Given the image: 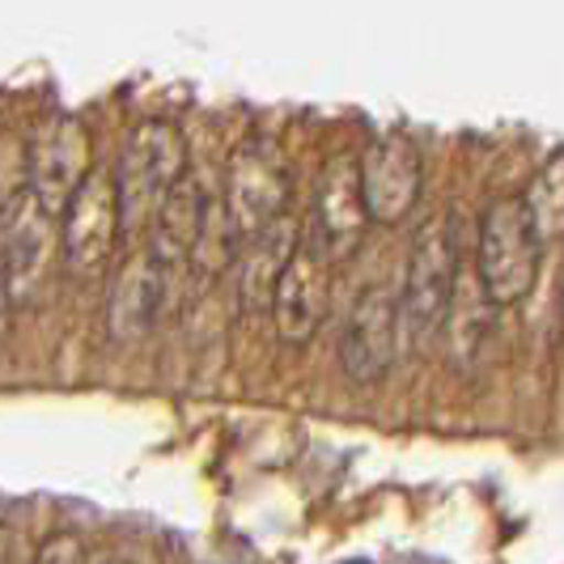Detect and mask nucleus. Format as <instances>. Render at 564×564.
Segmentation results:
<instances>
[{
	"instance_id": "nucleus-18",
	"label": "nucleus",
	"mask_w": 564,
	"mask_h": 564,
	"mask_svg": "<svg viewBox=\"0 0 564 564\" xmlns=\"http://www.w3.org/2000/svg\"><path fill=\"white\" fill-rule=\"evenodd\" d=\"M102 564H162L153 552H144V547H119V552H111Z\"/></svg>"
},
{
	"instance_id": "nucleus-19",
	"label": "nucleus",
	"mask_w": 564,
	"mask_h": 564,
	"mask_svg": "<svg viewBox=\"0 0 564 564\" xmlns=\"http://www.w3.org/2000/svg\"><path fill=\"white\" fill-rule=\"evenodd\" d=\"M13 556V539H9V527H0V564H9Z\"/></svg>"
},
{
	"instance_id": "nucleus-16",
	"label": "nucleus",
	"mask_w": 564,
	"mask_h": 564,
	"mask_svg": "<svg viewBox=\"0 0 564 564\" xmlns=\"http://www.w3.org/2000/svg\"><path fill=\"white\" fill-rule=\"evenodd\" d=\"M34 564H85V543L73 531H56L34 552Z\"/></svg>"
},
{
	"instance_id": "nucleus-11",
	"label": "nucleus",
	"mask_w": 564,
	"mask_h": 564,
	"mask_svg": "<svg viewBox=\"0 0 564 564\" xmlns=\"http://www.w3.org/2000/svg\"><path fill=\"white\" fill-rule=\"evenodd\" d=\"M170 281L174 276H166L149 251L132 254L119 268V276L111 284V302H107V327L119 344H137L153 332L158 314L166 311L170 302Z\"/></svg>"
},
{
	"instance_id": "nucleus-3",
	"label": "nucleus",
	"mask_w": 564,
	"mask_h": 564,
	"mask_svg": "<svg viewBox=\"0 0 564 564\" xmlns=\"http://www.w3.org/2000/svg\"><path fill=\"white\" fill-rule=\"evenodd\" d=\"M458 293V251H454V229L446 217L424 221L412 238L408 272L399 289V318L412 339H429L454 306Z\"/></svg>"
},
{
	"instance_id": "nucleus-8",
	"label": "nucleus",
	"mask_w": 564,
	"mask_h": 564,
	"mask_svg": "<svg viewBox=\"0 0 564 564\" xmlns=\"http://www.w3.org/2000/svg\"><path fill=\"white\" fill-rule=\"evenodd\" d=\"M366 226H369V208H366V187H361V162L352 153H339L323 170L311 247L327 263L348 259V254L361 247Z\"/></svg>"
},
{
	"instance_id": "nucleus-4",
	"label": "nucleus",
	"mask_w": 564,
	"mask_h": 564,
	"mask_svg": "<svg viewBox=\"0 0 564 564\" xmlns=\"http://www.w3.org/2000/svg\"><path fill=\"white\" fill-rule=\"evenodd\" d=\"M123 234V208H119V187L111 170H94L85 187L64 208V263L73 276L98 281L111 268V251Z\"/></svg>"
},
{
	"instance_id": "nucleus-10",
	"label": "nucleus",
	"mask_w": 564,
	"mask_h": 564,
	"mask_svg": "<svg viewBox=\"0 0 564 564\" xmlns=\"http://www.w3.org/2000/svg\"><path fill=\"white\" fill-rule=\"evenodd\" d=\"M323 314H327V259L314 247H297L281 284H276V297H272L276 336L293 348H302L323 327Z\"/></svg>"
},
{
	"instance_id": "nucleus-12",
	"label": "nucleus",
	"mask_w": 564,
	"mask_h": 564,
	"mask_svg": "<svg viewBox=\"0 0 564 564\" xmlns=\"http://www.w3.org/2000/svg\"><path fill=\"white\" fill-rule=\"evenodd\" d=\"M4 263H9V284H13V297L26 302L34 297V289L47 276V263H52V247H56V217L39 204L34 196H26L4 221Z\"/></svg>"
},
{
	"instance_id": "nucleus-17",
	"label": "nucleus",
	"mask_w": 564,
	"mask_h": 564,
	"mask_svg": "<svg viewBox=\"0 0 564 564\" xmlns=\"http://www.w3.org/2000/svg\"><path fill=\"white\" fill-rule=\"evenodd\" d=\"M13 284H9V263H4V251H0V348L9 339V311H13Z\"/></svg>"
},
{
	"instance_id": "nucleus-6",
	"label": "nucleus",
	"mask_w": 564,
	"mask_h": 564,
	"mask_svg": "<svg viewBox=\"0 0 564 564\" xmlns=\"http://www.w3.org/2000/svg\"><path fill=\"white\" fill-rule=\"evenodd\" d=\"M284 199H289V178H284L281 153L263 141L238 144L229 158L226 208L242 247L281 221Z\"/></svg>"
},
{
	"instance_id": "nucleus-15",
	"label": "nucleus",
	"mask_w": 564,
	"mask_h": 564,
	"mask_svg": "<svg viewBox=\"0 0 564 564\" xmlns=\"http://www.w3.org/2000/svg\"><path fill=\"white\" fill-rule=\"evenodd\" d=\"M522 204H527V217H531L543 247L564 238V153H556L547 166L539 170Z\"/></svg>"
},
{
	"instance_id": "nucleus-2",
	"label": "nucleus",
	"mask_w": 564,
	"mask_h": 564,
	"mask_svg": "<svg viewBox=\"0 0 564 564\" xmlns=\"http://www.w3.org/2000/svg\"><path fill=\"white\" fill-rule=\"evenodd\" d=\"M539 259H543V242L527 217V204L513 196L492 199L484 208L480 247H476V276H480L484 297L492 306H518L535 289Z\"/></svg>"
},
{
	"instance_id": "nucleus-1",
	"label": "nucleus",
	"mask_w": 564,
	"mask_h": 564,
	"mask_svg": "<svg viewBox=\"0 0 564 564\" xmlns=\"http://www.w3.org/2000/svg\"><path fill=\"white\" fill-rule=\"evenodd\" d=\"M187 178V141L166 119L141 123L115 166V187H119V208H123V234H141L153 226L162 199Z\"/></svg>"
},
{
	"instance_id": "nucleus-7",
	"label": "nucleus",
	"mask_w": 564,
	"mask_h": 564,
	"mask_svg": "<svg viewBox=\"0 0 564 564\" xmlns=\"http://www.w3.org/2000/svg\"><path fill=\"white\" fill-rule=\"evenodd\" d=\"M403 318H399V293L387 284H373L357 297V306L344 323L339 336V366L357 387H373L382 382L391 366H395V348Z\"/></svg>"
},
{
	"instance_id": "nucleus-14",
	"label": "nucleus",
	"mask_w": 564,
	"mask_h": 564,
	"mask_svg": "<svg viewBox=\"0 0 564 564\" xmlns=\"http://www.w3.org/2000/svg\"><path fill=\"white\" fill-rule=\"evenodd\" d=\"M297 254V226L281 217L272 229L251 238L238 254V302L247 314L272 311L276 284H281L289 259Z\"/></svg>"
},
{
	"instance_id": "nucleus-9",
	"label": "nucleus",
	"mask_w": 564,
	"mask_h": 564,
	"mask_svg": "<svg viewBox=\"0 0 564 564\" xmlns=\"http://www.w3.org/2000/svg\"><path fill=\"white\" fill-rule=\"evenodd\" d=\"M361 187H366L369 221H399L412 213L421 196V153L403 137H382L361 158Z\"/></svg>"
},
{
	"instance_id": "nucleus-5",
	"label": "nucleus",
	"mask_w": 564,
	"mask_h": 564,
	"mask_svg": "<svg viewBox=\"0 0 564 564\" xmlns=\"http://www.w3.org/2000/svg\"><path fill=\"white\" fill-rule=\"evenodd\" d=\"M30 196L39 199L52 217H64V208L85 187L89 170V132L73 115H52L26 149Z\"/></svg>"
},
{
	"instance_id": "nucleus-13",
	"label": "nucleus",
	"mask_w": 564,
	"mask_h": 564,
	"mask_svg": "<svg viewBox=\"0 0 564 564\" xmlns=\"http://www.w3.org/2000/svg\"><path fill=\"white\" fill-rule=\"evenodd\" d=\"M204 204L208 196L199 192V183L187 174L158 208L153 226H149V254L158 259V268L174 276L192 263V251H196L199 226H204Z\"/></svg>"
}]
</instances>
